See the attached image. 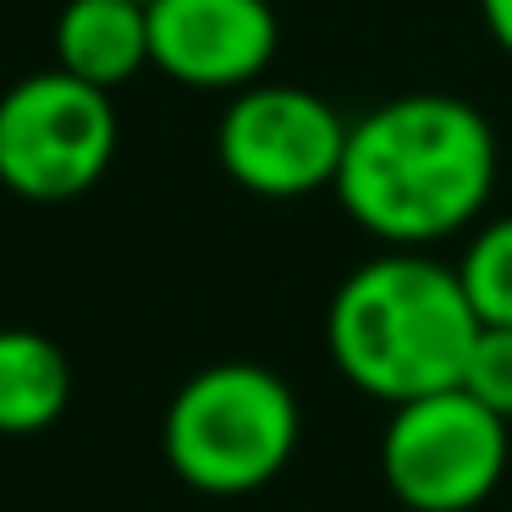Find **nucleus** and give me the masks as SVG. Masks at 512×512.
Listing matches in <instances>:
<instances>
[{"label": "nucleus", "instance_id": "obj_3", "mask_svg": "<svg viewBox=\"0 0 512 512\" xmlns=\"http://www.w3.org/2000/svg\"><path fill=\"white\" fill-rule=\"evenodd\" d=\"M303 435L298 391L265 364L226 358L177 386L160 446L166 468L199 496H254L287 474Z\"/></svg>", "mask_w": 512, "mask_h": 512}, {"label": "nucleus", "instance_id": "obj_11", "mask_svg": "<svg viewBox=\"0 0 512 512\" xmlns=\"http://www.w3.org/2000/svg\"><path fill=\"white\" fill-rule=\"evenodd\" d=\"M463 391H474L490 413L512 424V325H479L463 369Z\"/></svg>", "mask_w": 512, "mask_h": 512}, {"label": "nucleus", "instance_id": "obj_9", "mask_svg": "<svg viewBox=\"0 0 512 512\" xmlns=\"http://www.w3.org/2000/svg\"><path fill=\"white\" fill-rule=\"evenodd\" d=\"M72 402V364L50 336L28 331V325H6L0 331V435L6 441H28L61 424Z\"/></svg>", "mask_w": 512, "mask_h": 512}, {"label": "nucleus", "instance_id": "obj_10", "mask_svg": "<svg viewBox=\"0 0 512 512\" xmlns=\"http://www.w3.org/2000/svg\"><path fill=\"white\" fill-rule=\"evenodd\" d=\"M452 270L479 325H512V215L479 226Z\"/></svg>", "mask_w": 512, "mask_h": 512}, {"label": "nucleus", "instance_id": "obj_12", "mask_svg": "<svg viewBox=\"0 0 512 512\" xmlns=\"http://www.w3.org/2000/svg\"><path fill=\"white\" fill-rule=\"evenodd\" d=\"M479 17H485L501 56H512V0H479Z\"/></svg>", "mask_w": 512, "mask_h": 512}, {"label": "nucleus", "instance_id": "obj_4", "mask_svg": "<svg viewBox=\"0 0 512 512\" xmlns=\"http://www.w3.org/2000/svg\"><path fill=\"white\" fill-rule=\"evenodd\" d=\"M122 122L105 89L72 72H28L0 94V188L28 204L83 199L111 171Z\"/></svg>", "mask_w": 512, "mask_h": 512}, {"label": "nucleus", "instance_id": "obj_7", "mask_svg": "<svg viewBox=\"0 0 512 512\" xmlns=\"http://www.w3.org/2000/svg\"><path fill=\"white\" fill-rule=\"evenodd\" d=\"M276 45L270 0H149V67L182 89L237 94L265 83Z\"/></svg>", "mask_w": 512, "mask_h": 512}, {"label": "nucleus", "instance_id": "obj_6", "mask_svg": "<svg viewBox=\"0 0 512 512\" xmlns=\"http://www.w3.org/2000/svg\"><path fill=\"white\" fill-rule=\"evenodd\" d=\"M347 127L331 100L298 83H248L215 127V160L254 199H309L336 188Z\"/></svg>", "mask_w": 512, "mask_h": 512}, {"label": "nucleus", "instance_id": "obj_1", "mask_svg": "<svg viewBox=\"0 0 512 512\" xmlns=\"http://www.w3.org/2000/svg\"><path fill=\"white\" fill-rule=\"evenodd\" d=\"M496 127L457 94H397L347 127L336 204L386 248H430L468 232L496 193Z\"/></svg>", "mask_w": 512, "mask_h": 512}, {"label": "nucleus", "instance_id": "obj_2", "mask_svg": "<svg viewBox=\"0 0 512 512\" xmlns=\"http://www.w3.org/2000/svg\"><path fill=\"white\" fill-rule=\"evenodd\" d=\"M474 336L479 320L457 270L424 248H386L380 259H364L325 309L336 375L386 408L463 386Z\"/></svg>", "mask_w": 512, "mask_h": 512}, {"label": "nucleus", "instance_id": "obj_8", "mask_svg": "<svg viewBox=\"0 0 512 512\" xmlns=\"http://www.w3.org/2000/svg\"><path fill=\"white\" fill-rule=\"evenodd\" d=\"M50 45L61 72L111 94L149 67V0H67Z\"/></svg>", "mask_w": 512, "mask_h": 512}, {"label": "nucleus", "instance_id": "obj_5", "mask_svg": "<svg viewBox=\"0 0 512 512\" xmlns=\"http://www.w3.org/2000/svg\"><path fill=\"white\" fill-rule=\"evenodd\" d=\"M507 430L463 386L397 402L380 435V479L408 512H479L507 474Z\"/></svg>", "mask_w": 512, "mask_h": 512}]
</instances>
